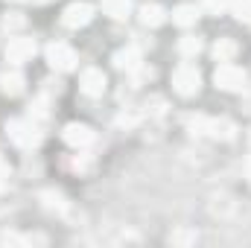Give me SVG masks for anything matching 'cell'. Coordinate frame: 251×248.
<instances>
[{"label":"cell","instance_id":"cell-1","mask_svg":"<svg viewBox=\"0 0 251 248\" xmlns=\"http://www.w3.org/2000/svg\"><path fill=\"white\" fill-rule=\"evenodd\" d=\"M173 88H176V94H181V97L199 94V88H201V73H199V67L190 64V62L178 64L176 73H173Z\"/></svg>","mask_w":251,"mask_h":248},{"label":"cell","instance_id":"cell-2","mask_svg":"<svg viewBox=\"0 0 251 248\" xmlns=\"http://www.w3.org/2000/svg\"><path fill=\"white\" fill-rule=\"evenodd\" d=\"M246 70L243 67H237V64L231 62H222L216 67V73H213V82H216V88H222V91H231V94H237V91H243L246 88Z\"/></svg>","mask_w":251,"mask_h":248},{"label":"cell","instance_id":"cell-3","mask_svg":"<svg viewBox=\"0 0 251 248\" xmlns=\"http://www.w3.org/2000/svg\"><path fill=\"white\" fill-rule=\"evenodd\" d=\"M6 134H9V140H12L15 146H21V149H32V146H38V140H41L35 123H29V120H9V123H6Z\"/></svg>","mask_w":251,"mask_h":248},{"label":"cell","instance_id":"cell-4","mask_svg":"<svg viewBox=\"0 0 251 248\" xmlns=\"http://www.w3.org/2000/svg\"><path fill=\"white\" fill-rule=\"evenodd\" d=\"M47 62L56 70H73L76 67V53H73V47H67L62 41H53L47 47Z\"/></svg>","mask_w":251,"mask_h":248},{"label":"cell","instance_id":"cell-5","mask_svg":"<svg viewBox=\"0 0 251 248\" xmlns=\"http://www.w3.org/2000/svg\"><path fill=\"white\" fill-rule=\"evenodd\" d=\"M91 18H94V6L91 3H70L62 12V24L70 26V29H79V26L91 24Z\"/></svg>","mask_w":251,"mask_h":248},{"label":"cell","instance_id":"cell-6","mask_svg":"<svg viewBox=\"0 0 251 248\" xmlns=\"http://www.w3.org/2000/svg\"><path fill=\"white\" fill-rule=\"evenodd\" d=\"M62 137H64V143H67V146H73V149H85V146H91V143H94V131H91L88 125H82V123L64 125Z\"/></svg>","mask_w":251,"mask_h":248},{"label":"cell","instance_id":"cell-7","mask_svg":"<svg viewBox=\"0 0 251 248\" xmlns=\"http://www.w3.org/2000/svg\"><path fill=\"white\" fill-rule=\"evenodd\" d=\"M79 88H82V94H88V97H100V94L105 91V73H102L100 67H88V70H82Z\"/></svg>","mask_w":251,"mask_h":248},{"label":"cell","instance_id":"cell-8","mask_svg":"<svg viewBox=\"0 0 251 248\" xmlns=\"http://www.w3.org/2000/svg\"><path fill=\"white\" fill-rule=\"evenodd\" d=\"M32 56H35V41L32 38H12L9 47H6V59L12 64H21L26 59H32Z\"/></svg>","mask_w":251,"mask_h":248},{"label":"cell","instance_id":"cell-9","mask_svg":"<svg viewBox=\"0 0 251 248\" xmlns=\"http://www.w3.org/2000/svg\"><path fill=\"white\" fill-rule=\"evenodd\" d=\"M0 88H3V94L18 97V94L24 91V73H21L18 67H6V70H0Z\"/></svg>","mask_w":251,"mask_h":248},{"label":"cell","instance_id":"cell-10","mask_svg":"<svg viewBox=\"0 0 251 248\" xmlns=\"http://www.w3.org/2000/svg\"><path fill=\"white\" fill-rule=\"evenodd\" d=\"M114 67H117V70H126V73H134V70L140 67V50H137V47L117 50V53H114Z\"/></svg>","mask_w":251,"mask_h":248},{"label":"cell","instance_id":"cell-11","mask_svg":"<svg viewBox=\"0 0 251 248\" xmlns=\"http://www.w3.org/2000/svg\"><path fill=\"white\" fill-rule=\"evenodd\" d=\"M234 131H237V125L231 123V120H210V117H207V128H204V134L219 137V140H231Z\"/></svg>","mask_w":251,"mask_h":248},{"label":"cell","instance_id":"cell-12","mask_svg":"<svg viewBox=\"0 0 251 248\" xmlns=\"http://www.w3.org/2000/svg\"><path fill=\"white\" fill-rule=\"evenodd\" d=\"M164 18H167V12H164L158 3H146V6L140 9V21H143V26H161Z\"/></svg>","mask_w":251,"mask_h":248},{"label":"cell","instance_id":"cell-13","mask_svg":"<svg viewBox=\"0 0 251 248\" xmlns=\"http://www.w3.org/2000/svg\"><path fill=\"white\" fill-rule=\"evenodd\" d=\"M237 50H240V47H237L231 38H219V41L213 44V59H216V62H231V59L237 56Z\"/></svg>","mask_w":251,"mask_h":248},{"label":"cell","instance_id":"cell-14","mask_svg":"<svg viewBox=\"0 0 251 248\" xmlns=\"http://www.w3.org/2000/svg\"><path fill=\"white\" fill-rule=\"evenodd\" d=\"M173 21H176L178 26H193V24L199 21V9L190 6V3H184V6H178V9L173 12Z\"/></svg>","mask_w":251,"mask_h":248},{"label":"cell","instance_id":"cell-15","mask_svg":"<svg viewBox=\"0 0 251 248\" xmlns=\"http://www.w3.org/2000/svg\"><path fill=\"white\" fill-rule=\"evenodd\" d=\"M102 6H105V12H108L114 21H126L128 12H131V3H128V0H102Z\"/></svg>","mask_w":251,"mask_h":248},{"label":"cell","instance_id":"cell-16","mask_svg":"<svg viewBox=\"0 0 251 248\" xmlns=\"http://www.w3.org/2000/svg\"><path fill=\"white\" fill-rule=\"evenodd\" d=\"M41 198H44V207H47V210L64 213V207H67V204H64V196H62V193H56V190H47Z\"/></svg>","mask_w":251,"mask_h":248},{"label":"cell","instance_id":"cell-17","mask_svg":"<svg viewBox=\"0 0 251 248\" xmlns=\"http://www.w3.org/2000/svg\"><path fill=\"white\" fill-rule=\"evenodd\" d=\"M178 53H181V56H199V53H201V41H199V38H193V35H184V38H181V41H178Z\"/></svg>","mask_w":251,"mask_h":248},{"label":"cell","instance_id":"cell-18","mask_svg":"<svg viewBox=\"0 0 251 248\" xmlns=\"http://www.w3.org/2000/svg\"><path fill=\"white\" fill-rule=\"evenodd\" d=\"M231 9H234V18L240 24H251V0H234Z\"/></svg>","mask_w":251,"mask_h":248},{"label":"cell","instance_id":"cell-19","mask_svg":"<svg viewBox=\"0 0 251 248\" xmlns=\"http://www.w3.org/2000/svg\"><path fill=\"white\" fill-rule=\"evenodd\" d=\"M204 6H207L210 15H222V12L231 6V0H204Z\"/></svg>","mask_w":251,"mask_h":248},{"label":"cell","instance_id":"cell-20","mask_svg":"<svg viewBox=\"0 0 251 248\" xmlns=\"http://www.w3.org/2000/svg\"><path fill=\"white\" fill-rule=\"evenodd\" d=\"M21 26H24V18L18 12H12V15L3 18V29H21Z\"/></svg>","mask_w":251,"mask_h":248},{"label":"cell","instance_id":"cell-21","mask_svg":"<svg viewBox=\"0 0 251 248\" xmlns=\"http://www.w3.org/2000/svg\"><path fill=\"white\" fill-rule=\"evenodd\" d=\"M190 240H196V234H190V231H181V234L170 237V243H190Z\"/></svg>","mask_w":251,"mask_h":248},{"label":"cell","instance_id":"cell-22","mask_svg":"<svg viewBox=\"0 0 251 248\" xmlns=\"http://www.w3.org/2000/svg\"><path fill=\"white\" fill-rule=\"evenodd\" d=\"M9 184V164L0 158V187H6Z\"/></svg>","mask_w":251,"mask_h":248},{"label":"cell","instance_id":"cell-23","mask_svg":"<svg viewBox=\"0 0 251 248\" xmlns=\"http://www.w3.org/2000/svg\"><path fill=\"white\" fill-rule=\"evenodd\" d=\"M120 125H134L137 123V114H120V120H117Z\"/></svg>","mask_w":251,"mask_h":248},{"label":"cell","instance_id":"cell-24","mask_svg":"<svg viewBox=\"0 0 251 248\" xmlns=\"http://www.w3.org/2000/svg\"><path fill=\"white\" fill-rule=\"evenodd\" d=\"M246 173H249V181H251V158H249V164H246Z\"/></svg>","mask_w":251,"mask_h":248}]
</instances>
